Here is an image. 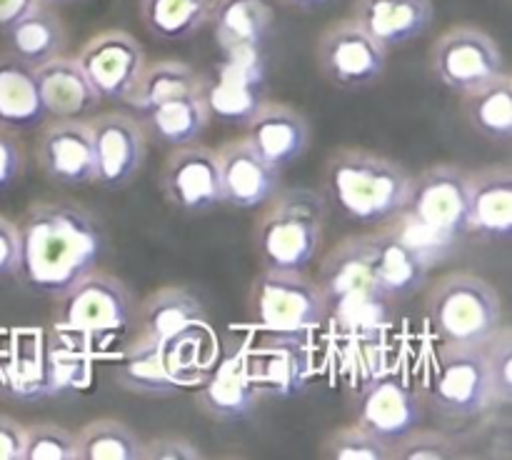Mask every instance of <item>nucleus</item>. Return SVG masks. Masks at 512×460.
Masks as SVG:
<instances>
[{
	"label": "nucleus",
	"instance_id": "obj_23",
	"mask_svg": "<svg viewBox=\"0 0 512 460\" xmlns=\"http://www.w3.org/2000/svg\"><path fill=\"white\" fill-rule=\"evenodd\" d=\"M353 20L385 50L403 48L433 25V0H355Z\"/></svg>",
	"mask_w": 512,
	"mask_h": 460
},
{
	"label": "nucleus",
	"instance_id": "obj_14",
	"mask_svg": "<svg viewBox=\"0 0 512 460\" xmlns=\"http://www.w3.org/2000/svg\"><path fill=\"white\" fill-rule=\"evenodd\" d=\"M100 100L128 103L145 68V50L125 30H100L75 55Z\"/></svg>",
	"mask_w": 512,
	"mask_h": 460
},
{
	"label": "nucleus",
	"instance_id": "obj_38",
	"mask_svg": "<svg viewBox=\"0 0 512 460\" xmlns=\"http://www.w3.org/2000/svg\"><path fill=\"white\" fill-rule=\"evenodd\" d=\"M485 368L493 388L495 408H508L512 403V333L508 325H500L493 338L483 345Z\"/></svg>",
	"mask_w": 512,
	"mask_h": 460
},
{
	"label": "nucleus",
	"instance_id": "obj_45",
	"mask_svg": "<svg viewBox=\"0 0 512 460\" xmlns=\"http://www.w3.org/2000/svg\"><path fill=\"white\" fill-rule=\"evenodd\" d=\"M40 0H0V30L10 28L15 20L28 15L30 10L38 8Z\"/></svg>",
	"mask_w": 512,
	"mask_h": 460
},
{
	"label": "nucleus",
	"instance_id": "obj_3",
	"mask_svg": "<svg viewBox=\"0 0 512 460\" xmlns=\"http://www.w3.org/2000/svg\"><path fill=\"white\" fill-rule=\"evenodd\" d=\"M328 200L310 188H280L258 215L255 248L265 268L308 270L323 243Z\"/></svg>",
	"mask_w": 512,
	"mask_h": 460
},
{
	"label": "nucleus",
	"instance_id": "obj_24",
	"mask_svg": "<svg viewBox=\"0 0 512 460\" xmlns=\"http://www.w3.org/2000/svg\"><path fill=\"white\" fill-rule=\"evenodd\" d=\"M318 285L325 295L328 310L360 295L383 293L375 280L373 260H370L368 233L343 238L320 263Z\"/></svg>",
	"mask_w": 512,
	"mask_h": 460
},
{
	"label": "nucleus",
	"instance_id": "obj_9",
	"mask_svg": "<svg viewBox=\"0 0 512 460\" xmlns=\"http://www.w3.org/2000/svg\"><path fill=\"white\" fill-rule=\"evenodd\" d=\"M468 205V170L453 163H435L410 178L403 213L430 233L460 243Z\"/></svg>",
	"mask_w": 512,
	"mask_h": 460
},
{
	"label": "nucleus",
	"instance_id": "obj_11",
	"mask_svg": "<svg viewBox=\"0 0 512 460\" xmlns=\"http://www.w3.org/2000/svg\"><path fill=\"white\" fill-rule=\"evenodd\" d=\"M88 128L93 135L95 168L98 183L105 190H123L133 185L148 155V135L138 115L123 110L88 115Z\"/></svg>",
	"mask_w": 512,
	"mask_h": 460
},
{
	"label": "nucleus",
	"instance_id": "obj_33",
	"mask_svg": "<svg viewBox=\"0 0 512 460\" xmlns=\"http://www.w3.org/2000/svg\"><path fill=\"white\" fill-rule=\"evenodd\" d=\"M263 78L265 73H255V70L225 63L223 70H220L218 83H205L203 95L210 115L228 120V123L243 125L250 118V113L263 103V98H260Z\"/></svg>",
	"mask_w": 512,
	"mask_h": 460
},
{
	"label": "nucleus",
	"instance_id": "obj_31",
	"mask_svg": "<svg viewBox=\"0 0 512 460\" xmlns=\"http://www.w3.org/2000/svg\"><path fill=\"white\" fill-rule=\"evenodd\" d=\"M5 38H8V50L25 60L28 65L38 68L45 60L63 55L65 43H68V33L55 13L53 5L40 3L38 8L30 10L20 20H15L10 28H5Z\"/></svg>",
	"mask_w": 512,
	"mask_h": 460
},
{
	"label": "nucleus",
	"instance_id": "obj_43",
	"mask_svg": "<svg viewBox=\"0 0 512 460\" xmlns=\"http://www.w3.org/2000/svg\"><path fill=\"white\" fill-rule=\"evenodd\" d=\"M20 263V233L18 223L0 215V278L18 273Z\"/></svg>",
	"mask_w": 512,
	"mask_h": 460
},
{
	"label": "nucleus",
	"instance_id": "obj_47",
	"mask_svg": "<svg viewBox=\"0 0 512 460\" xmlns=\"http://www.w3.org/2000/svg\"><path fill=\"white\" fill-rule=\"evenodd\" d=\"M40 3H45V5H53V8H58V5H68V3H75V0H40Z\"/></svg>",
	"mask_w": 512,
	"mask_h": 460
},
{
	"label": "nucleus",
	"instance_id": "obj_20",
	"mask_svg": "<svg viewBox=\"0 0 512 460\" xmlns=\"http://www.w3.org/2000/svg\"><path fill=\"white\" fill-rule=\"evenodd\" d=\"M465 230L480 240L505 243L512 233V170L508 165H488L468 170V205Z\"/></svg>",
	"mask_w": 512,
	"mask_h": 460
},
{
	"label": "nucleus",
	"instance_id": "obj_19",
	"mask_svg": "<svg viewBox=\"0 0 512 460\" xmlns=\"http://www.w3.org/2000/svg\"><path fill=\"white\" fill-rule=\"evenodd\" d=\"M243 128L248 143L280 170L298 163L313 138L308 118L300 110L278 103V100H263L250 113Z\"/></svg>",
	"mask_w": 512,
	"mask_h": 460
},
{
	"label": "nucleus",
	"instance_id": "obj_46",
	"mask_svg": "<svg viewBox=\"0 0 512 460\" xmlns=\"http://www.w3.org/2000/svg\"><path fill=\"white\" fill-rule=\"evenodd\" d=\"M283 3L295 10H303V13H313V10H320L323 5H328L330 0H283Z\"/></svg>",
	"mask_w": 512,
	"mask_h": 460
},
{
	"label": "nucleus",
	"instance_id": "obj_41",
	"mask_svg": "<svg viewBox=\"0 0 512 460\" xmlns=\"http://www.w3.org/2000/svg\"><path fill=\"white\" fill-rule=\"evenodd\" d=\"M25 170V148L20 133L0 125V193L13 188Z\"/></svg>",
	"mask_w": 512,
	"mask_h": 460
},
{
	"label": "nucleus",
	"instance_id": "obj_5",
	"mask_svg": "<svg viewBox=\"0 0 512 460\" xmlns=\"http://www.w3.org/2000/svg\"><path fill=\"white\" fill-rule=\"evenodd\" d=\"M133 293L108 270L93 268L55 298V328L70 338L100 340L135 323Z\"/></svg>",
	"mask_w": 512,
	"mask_h": 460
},
{
	"label": "nucleus",
	"instance_id": "obj_30",
	"mask_svg": "<svg viewBox=\"0 0 512 460\" xmlns=\"http://www.w3.org/2000/svg\"><path fill=\"white\" fill-rule=\"evenodd\" d=\"M463 118L480 138L508 145L512 140V78L500 73L490 83L460 95Z\"/></svg>",
	"mask_w": 512,
	"mask_h": 460
},
{
	"label": "nucleus",
	"instance_id": "obj_4",
	"mask_svg": "<svg viewBox=\"0 0 512 460\" xmlns=\"http://www.w3.org/2000/svg\"><path fill=\"white\" fill-rule=\"evenodd\" d=\"M425 313L445 345L483 348L503 325V303L495 285L468 270L435 280Z\"/></svg>",
	"mask_w": 512,
	"mask_h": 460
},
{
	"label": "nucleus",
	"instance_id": "obj_21",
	"mask_svg": "<svg viewBox=\"0 0 512 460\" xmlns=\"http://www.w3.org/2000/svg\"><path fill=\"white\" fill-rule=\"evenodd\" d=\"M138 333L158 343L160 348L178 343L188 335L210 328L203 303L190 290L178 285H165L150 293L135 313Z\"/></svg>",
	"mask_w": 512,
	"mask_h": 460
},
{
	"label": "nucleus",
	"instance_id": "obj_15",
	"mask_svg": "<svg viewBox=\"0 0 512 460\" xmlns=\"http://www.w3.org/2000/svg\"><path fill=\"white\" fill-rule=\"evenodd\" d=\"M208 23L225 63L265 73L263 45L275 23L273 0H213Z\"/></svg>",
	"mask_w": 512,
	"mask_h": 460
},
{
	"label": "nucleus",
	"instance_id": "obj_16",
	"mask_svg": "<svg viewBox=\"0 0 512 460\" xmlns=\"http://www.w3.org/2000/svg\"><path fill=\"white\" fill-rule=\"evenodd\" d=\"M240 358L260 400L295 398L313 373L310 350L300 335L270 333V338H263Z\"/></svg>",
	"mask_w": 512,
	"mask_h": 460
},
{
	"label": "nucleus",
	"instance_id": "obj_27",
	"mask_svg": "<svg viewBox=\"0 0 512 460\" xmlns=\"http://www.w3.org/2000/svg\"><path fill=\"white\" fill-rule=\"evenodd\" d=\"M115 383L143 398H168L185 390L183 380L170 370L165 350L145 335H135L115 365Z\"/></svg>",
	"mask_w": 512,
	"mask_h": 460
},
{
	"label": "nucleus",
	"instance_id": "obj_10",
	"mask_svg": "<svg viewBox=\"0 0 512 460\" xmlns=\"http://www.w3.org/2000/svg\"><path fill=\"white\" fill-rule=\"evenodd\" d=\"M430 70L445 88L465 95L503 73V50L485 30L455 25L435 38Z\"/></svg>",
	"mask_w": 512,
	"mask_h": 460
},
{
	"label": "nucleus",
	"instance_id": "obj_7",
	"mask_svg": "<svg viewBox=\"0 0 512 460\" xmlns=\"http://www.w3.org/2000/svg\"><path fill=\"white\" fill-rule=\"evenodd\" d=\"M430 408L443 423H468L495 410L483 348L445 345L430 388Z\"/></svg>",
	"mask_w": 512,
	"mask_h": 460
},
{
	"label": "nucleus",
	"instance_id": "obj_12",
	"mask_svg": "<svg viewBox=\"0 0 512 460\" xmlns=\"http://www.w3.org/2000/svg\"><path fill=\"white\" fill-rule=\"evenodd\" d=\"M40 173L63 188H90L98 183L93 135L85 118H48L35 138Z\"/></svg>",
	"mask_w": 512,
	"mask_h": 460
},
{
	"label": "nucleus",
	"instance_id": "obj_8",
	"mask_svg": "<svg viewBox=\"0 0 512 460\" xmlns=\"http://www.w3.org/2000/svg\"><path fill=\"white\" fill-rule=\"evenodd\" d=\"M315 60L320 75L333 88L358 93L380 83L388 68V50L350 18L328 25L320 33Z\"/></svg>",
	"mask_w": 512,
	"mask_h": 460
},
{
	"label": "nucleus",
	"instance_id": "obj_39",
	"mask_svg": "<svg viewBox=\"0 0 512 460\" xmlns=\"http://www.w3.org/2000/svg\"><path fill=\"white\" fill-rule=\"evenodd\" d=\"M460 458L458 438L440 430L415 428L393 443V460H455Z\"/></svg>",
	"mask_w": 512,
	"mask_h": 460
},
{
	"label": "nucleus",
	"instance_id": "obj_34",
	"mask_svg": "<svg viewBox=\"0 0 512 460\" xmlns=\"http://www.w3.org/2000/svg\"><path fill=\"white\" fill-rule=\"evenodd\" d=\"M213 0H140L143 28L163 43H178L208 25Z\"/></svg>",
	"mask_w": 512,
	"mask_h": 460
},
{
	"label": "nucleus",
	"instance_id": "obj_36",
	"mask_svg": "<svg viewBox=\"0 0 512 460\" xmlns=\"http://www.w3.org/2000/svg\"><path fill=\"white\" fill-rule=\"evenodd\" d=\"M325 460H393V443L378 438L360 423L343 425L328 433L320 443Z\"/></svg>",
	"mask_w": 512,
	"mask_h": 460
},
{
	"label": "nucleus",
	"instance_id": "obj_13",
	"mask_svg": "<svg viewBox=\"0 0 512 460\" xmlns=\"http://www.w3.org/2000/svg\"><path fill=\"white\" fill-rule=\"evenodd\" d=\"M160 193L170 208L185 215H205L223 205L215 150L198 140L170 148L158 175Z\"/></svg>",
	"mask_w": 512,
	"mask_h": 460
},
{
	"label": "nucleus",
	"instance_id": "obj_32",
	"mask_svg": "<svg viewBox=\"0 0 512 460\" xmlns=\"http://www.w3.org/2000/svg\"><path fill=\"white\" fill-rule=\"evenodd\" d=\"M205 83H208V78L183 60H155V63H145L138 85L130 93L128 105L133 108V113H140V110L153 108L163 100L203 93Z\"/></svg>",
	"mask_w": 512,
	"mask_h": 460
},
{
	"label": "nucleus",
	"instance_id": "obj_26",
	"mask_svg": "<svg viewBox=\"0 0 512 460\" xmlns=\"http://www.w3.org/2000/svg\"><path fill=\"white\" fill-rule=\"evenodd\" d=\"M48 118H88L103 103L75 55H55L35 68Z\"/></svg>",
	"mask_w": 512,
	"mask_h": 460
},
{
	"label": "nucleus",
	"instance_id": "obj_6",
	"mask_svg": "<svg viewBox=\"0 0 512 460\" xmlns=\"http://www.w3.org/2000/svg\"><path fill=\"white\" fill-rule=\"evenodd\" d=\"M248 313L268 333L303 335L323 325L328 303L305 270L263 268L250 285Z\"/></svg>",
	"mask_w": 512,
	"mask_h": 460
},
{
	"label": "nucleus",
	"instance_id": "obj_22",
	"mask_svg": "<svg viewBox=\"0 0 512 460\" xmlns=\"http://www.w3.org/2000/svg\"><path fill=\"white\" fill-rule=\"evenodd\" d=\"M368 243L375 280L390 303L413 298L425 288L430 265L388 223L378 225V230L368 233Z\"/></svg>",
	"mask_w": 512,
	"mask_h": 460
},
{
	"label": "nucleus",
	"instance_id": "obj_28",
	"mask_svg": "<svg viewBox=\"0 0 512 460\" xmlns=\"http://www.w3.org/2000/svg\"><path fill=\"white\" fill-rule=\"evenodd\" d=\"M135 115H138L148 140L163 145V148H180V145L195 143L213 120L203 93L163 100V103L140 110Z\"/></svg>",
	"mask_w": 512,
	"mask_h": 460
},
{
	"label": "nucleus",
	"instance_id": "obj_37",
	"mask_svg": "<svg viewBox=\"0 0 512 460\" xmlns=\"http://www.w3.org/2000/svg\"><path fill=\"white\" fill-rule=\"evenodd\" d=\"M23 460H78V438L63 425L33 423L25 428Z\"/></svg>",
	"mask_w": 512,
	"mask_h": 460
},
{
	"label": "nucleus",
	"instance_id": "obj_42",
	"mask_svg": "<svg viewBox=\"0 0 512 460\" xmlns=\"http://www.w3.org/2000/svg\"><path fill=\"white\" fill-rule=\"evenodd\" d=\"M203 450L190 438L178 433H163L143 440V460H203Z\"/></svg>",
	"mask_w": 512,
	"mask_h": 460
},
{
	"label": "nucleus",
	"instance_id": "obj_25",
	"mask_svg": "<svg viewBox=\"0 0 512 460\" xmlns=\"http://www.w3.org/2000/svg\"><path fill=\"white\" fill-rule=\"evenodd\" d=\"M195 405L218 423H240L260 405L258 390L250 383L240 355L215 363L203 383H198Z\"/></svg>",
	"mask_w": 512,
	"mask_h": 460
},
{
	"label": "nucleus",
	"instance_id": "obj_29",
	"mask_svg": "<svg viewBox=\"0 0 512 460\" xmlns=\"http://www.w3.org/2000/svg\"><path fill=\"white\" fill-rule=\"evenodd\" d=\"M48 120L40 100L35 68L13 55L0 53V125L13 130H33Z\"/></svg>",
	"mask_w": 512,
	"mask_h": 460
},
{
	"label": "nucleus",
	"instance_id": "obj_44",
	"mask_svg": "<svg viewBox=\"0 0 512 460\" xmlns=\"http://www.w3.org/2000/svg\"><path fill=\"white\" fill-rule=\"evenodd\" d=\"M25 425L0 413V460H23Z\"/></svg>",
	"mask_w": 512,
	"mask_h": 460
},
{
	"label": "nucleus",
	"instance_id": "obj_1",
	"mask_svg": "<svg viewBox=\"0 0 512 460\" xmlns=\"http://www.w3.org/2000/svg\"><path fill=\"white\" fill-rule=\"evenodd\" d=\"M20 263L15 278L28 290L58 298L98 268L105 235L88 208L70 200H38L18 223Z\"/></svg>",
	"mask_w": 512,
	"mask_h": 460
},
{
	"label": "nucleus",
	"instance_id": "obj_18",
	"mask_svg": "<svg viewBox=\"0 0 512 460\" xmlns=\"http://www.w3.org/2000/svg\"><path fill=\"white\" fill-rule=\"evenodd\" d=\"M355 418H358L355 423L368 428L370 433L395 443L410 430L420 428L423 400L398 375H378L360 390Z\"/></svg>",
	"mask_w": 512,
	"mask_h": 460
},
{
	"label": "nucleus",
	"instance_id": "obj_17",
	"mask_svg": "<svg viewBox=\"0 0 512 460\" xmlns=\"http://www.w3.org/2000/svg\"><path fill=\"white\" fill-rule=\"evenodd\" d=\"M220 173V193L223 205L238 210L263 208L280 188L283 170L265 160L248 138H235L215 150Z\"/></svg>",
	"mask_w": 512,
	"mask_h": 460
},
{
	"label": "nucleus",
	"instance_id": "obj_40",
	"mask_svg": "<svg viewBox=\"0 0 512 460\" xmlns=\"http://www.w3.org/2000/svg\"><path fill=\"white\" fill-rule=\"evenodd\" d=\"M390 300L383 293L375 295H360V298H350L345 303L333 305L328 310V315H333L345 330H355V333H363V330H378L383 328L390 320Z\"/></svg>",
	"mask_w": 512,
	"mask_h": 460
},
{
	"label": "nucleus",
	"instance_id": "obj_2",
	"mask_svg": "<svg viewBox=\"0 0 512 460\" xmlns=\"http://www.w3.org/2000/svg\"><path fill=\"white\" fill-rule=\"evenodd\" d=\"M413 175L368 148H338L323 168V198L360 225L388 223L403 210Z\"/></svg>",
	"mask_w": 512,
	"mask_h": 460
},
{
	"label": "nucleus",
	"instance_id": "obj_35",
	"mask_svg": "<svg viewBox=\"0 0 512 460\" xmlns=\"http://www.w3.org/2000/svg\"><path fill=\"white\" fill-rule=\"evenodd\" d=\"M78 460H143V438L115 418H98L75 433Z\"/></svg>",
	"mask_w": 512,
	"mask_h": 460
}]
</instances>
